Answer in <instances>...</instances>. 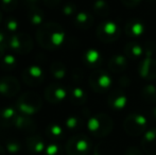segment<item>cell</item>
<instances>
[{"mask_svg":"<svg viewBox=\"0 0 156 155\" xmlns=\"http://www.w3.org/2000/svg\"><path fill=\"white\" fill-rule=\"evenodd\" d=\"M103 56L97 49H88L83 54V62L87 67L98 69L102 64Z\"/></svg>","mask_w":156,"mask_h":155,"instance_id":"obj_17","label":"cell"},{"mask_svg":"<svg viewBox=\"0 0 156 155\" xmlns=\"http://www.w3.org/2000/svg\"><path fill=\"white\" fill-rule=\"evenodd\" d=\"M26 147L30 153L33 155H38L45 152L47 145L39 135H31L26 139Z\"/></svg>","mask_w":156,"mask_h":155,"instance_id":"obj_16","label":"cell"},{"mask_svg":"<svg viewBox=\"0 0 156 155\" xmlns=\"http://www.w3.org/2000/svg\"><path fill=\"white\" fill-rule=\"evenodd\" d=\"M148 121L142 114L133 113L125 118L123 122V129L129 136H139L142 133H146Z\"/></svg>","mask_w":156,"mask_h":155,"instance_id":"obj_7","label":"cell"},{"mask_svg":"<svg viewBox=\"0 0 156 155\" xmlns=\"http://www.w3.org/2000/svg\"><path fill=\"white\" fill-rule=\"evenodd\" d=\"M129 82H131V81H129L127 77H122L119 80V83H120V85H121V86H126V85L129 84Z\"/></svg>","mask_w":156,"mask_h":155,"instance_id":"obj_43","label":"cell"},{"mask_svg":"<svg viewBox=\"0 0 156 155\" xmlns=\"http://www.w3.org/2000/svg\"><path fill=\"white\" fill-rule=\"evenodd\" d=\"M8 49L16 54H28L33 49V41L26 33H15L9 35Z\"/></svg>","mask_w":156,"mask_h":155,"instance_id":"obj_6","label":"cell"},{"mask_svg":"<svg viewBox=\"0 0 156 155\" xmlns=\"http://www.w3.org/2000/svg\"><path fill=\"white\" fill-rule=\"evenodd\" d=\"M97 37L102 43L108 44L116 41L121 35V29L119 25L114 20L106 19L97 27L96 30Z\"/></svg>","mask_w":156,"mask_h":155,"instance_id":"obj_5","label":"cell"},{"mask_svg":"<svg viewBox=\"0 0 156 155\" xmlns=\"http://www.w3.org/2000/svg\"><path fill=\"white\" fill-rule=\"evenodd\" d=\"M68 96V91L63 85L52 83L45 88V98L51 104L62 103Z\"/></svg>","mask_w":156,"mask_h":155,"instance_id":"obj_10","label":"cell"},{"mask_svg":"<svg viewBox=\"0 0 156 155\" xmlns=\"http://www.w3.org/2000/svg\"><path fill=\"white\" fill-rule=\"evenodd\" d=\"M18 28H19V23L17 21V19H15L14 17H9L4 21V29H5V32L9 35H12V34L16 33Z\"/></svg>","mask_w":156,"mask_h":155,"instance_id":"obj_32","label":"cell"},{"mask_svg":"<svg viewBox=\"0 0 156 155\" xmlns=\"http://www.w3.org/2000/svg\"><path fill=\"white\" fill-rule=\"evenodd\" d=\"M156 50V45L155 43H153V41H148V43H146V45H144V54L146 55V58H152V55L154 54Z\"/></svg>","mask_w":156,"mask_h":155,"instance_id":"obj_36","label":"cell"},{"mask_svg":"<svg viewBox=\"0 0 156 155\" xmlns=\"http://www.w3.org/2000/svg\"><path fill=\"white\" fill-rule=\"evenodd\" d=\"M124 155H144V152L137 147H129L125 150Z\"/></svg>","mask_w":156,"mask_h":155,"instance_id":"obj_38","label":"cell"},{"mask_svg":"<svg viewBox=\"0 0 156 155\" xmlns=\"http://www.w3.org/2000/svg\"><path fill=\"white\" fill-rule=\"evenodd\" d=\"M83 119L81 117L76 116V115H71V116L67 117L65 120V128L69 131H76L83 126Z\"/></svg>","mask_w":156,"mask_h":155,"instance_id":"obj_30","label":"cell"},{"mask_svg":"<svg viewBox=\"0 0 156 155\" xmlns=\"http://www.w3.org/2000/svg\"><path fill=\"white\" fill-rule=\"evenodd\" d=\"M124 54L127 60L129 58L132 61H136L144 55V47L136 41L127 43L124 46Z\"/></svg>","mask_w":156,"mask_h":155,"instance_id":"obj_22","label":"cell"},{"mask_svg":"<svg viewBox=\"0 0 156 155\" xmlns=\"http://www.w3.org/2000/svg\"><path fill=\"white\" fill-rule=\"evenodd\" d=\"M93 143L89 137L84 134H78L68 139L65 151L67 155H89Z\"/></svg>","mask_w":156,"mask_h":155,"instance_id":"obj_4","label":"cell"},{"mask_svg":"<svg viewBox=\"0 0 156 155\" xmlns=\"http://www.w3.org/2000/svg\"><path fill=\"white\" fill-rule=\"evenodd\" d=\"M62 12L65 16H73L76 13V5L72 2H68V3L64 4Z\"/></svg>","mask_w":156,"mask_h":155,"instance_id":"obj_35","label":"cell"},{"mask_svg":"<svg viewBox=\"0 0 156 155\" xmlns=\"http://www.w3.org/2000/svg\"><path fill=\"white\" fill-rule=\"evenodd\" d=\"M27 17L29 23L34 27H39V26L44 25L43 23L45 19V14H44V11L41 10L38 6L28 9Z\"/></svg>","mask_w":156,"mask_h":155,"instance_id":"obj_24","label":"cell"},{"mask_svg":"<svg viewBox=\"0 0 156 155\" xmlns=\"http://www.w3.org/2000/svg\"><path fill=\"white\" fill-rule=\"evenodd\" d=\"M94 155H109L108 148L104 143H99L94 149Z\"/></svg>","mask_w":156,"mask_h":155,"instance_id":"obj_37","label":"cell"},{"mask_svg":"<svg viewBox=\"0 0 156 155\" xmlns=\"http://www.w3.org/2000/svg\"><path fill=\"white\" fill-rule=\"evenodd\" d=\"M141 98L148 103H156V87L154 85H146L141 89Z\"/></svg>","mask_w":156,"mask_h":155,"instance_id":"obj_29","label":"cell"},{"mask_svg":"<svg viewBox=\"0 0 156 155\" xmlns=\"http://www.w3.org/2000/svg\"><path fill=\"white\" fill-rule=\"evenodd\" d=\"M142 0H121L122 4L127 8H135L141 3Z\"/></svg>","mask_w":156,"mask_h":155,"instance_id":"obj_39","label":"cell"},{"mask_svg":"<svg viewBox=\"0 0 156 155\" xmlns=\"http://www.w3.org/2000/svg\"><path fill=\"white\" fill-rule=\"evenodd\" d=\"M114 128V122L107 114L99 113L90 117L87 121V129L94 137L102 138L112 132Z\"/></svg>","mask_w":156,"mask_h":155,"instance_id":"obj_2","label":"cell"},{"mask_svg":"<svg viewBox=\"0 0 156 155\" xmlns=\"http://www.w3.org/2000/svg\"><path fill=\"white\" fill-rule=\"evenodd\" d=\"M141 147L147 155H156V128L146 131L141 140Z\"/></svg>","mask_w":156,"mask_h":155,"instance_id":"obj_15","label":"cell"},{"mask_svg":"<svg viewBox=\"0 0 156 155\" xmlns=\"http://www.w3.org/2000/svg\"><path fill=\"white\" fill-rule=\"evenodd\" d=\"M18 115L16 107L8 106L0 111V126L1 128H10L15 123V120Z\"/></svg>","mask_w":156,"mask_h":155,"instance_id":"obj_18","label":"cell"},{"mask_svg":"<svg viewBox=\"0 0 156 155\" xmlns=\"http://www.w3.org/2000/svg\"><path fill=\"white\" fill-rule=\"evenodd\" d=\"M138 73L142 79L152 81L156 79V60L146 58L138 64Z\"/></svg>","mask_w":156,"mask_h":155,"instance_id":"obj_13","label":"cell"},{"mask_svg":"<svg viewBox=\"0 0 156 155\" xmlns=\"http://www.w3.org/2000/svg\"><path fill=\"white\" fill-rule=\"evenodd\" d=\"M23 81L27 86L36 87L41 85L45 80V73L41 66L38 65H30L21 73Z\"/></svg>","mask_w":156,"mask_h":155,"instance_id":"obj_9","label":"cell"},{"mask_svg":"<svg viewBox=\"0 0 156 155\" xmlns=\"http://www.w3.org/2000/svg\"><path fill=\"white\" fill-rule=\"evenodd\" d=\"M69 100L73 105H83L87 101V93L82 87L73 86L69 90Z\"/></svg>","mask_w":156,"mask_h":155,"instance_id":"obj_23","label":"cell"},{"mask_svg":"<svg viewBox=\"0 0 156 155\" xmlns=\"http://www.w3.org/2000/svg\"><path fill=\"white\" fill-rule=\"evenodd\" d=\"M8 49V46L6 45H1L0 46V60L5 55V50Z\"/></svg>","mask_w":156,"mask_h":155,"instance_id":"obj_44","label":"cell"},{"mask_svg":"<svg viewBox=\"0 0 156 155\" xmlns=\"http://www.w3.org/2000/svg\"><path fill=\"white\" fill-rule=\"evenodd\" d=\"M62 0H43L44 4L48 8H55L61 3Z\"/></svg>","mask_w":156,"mask_h":155,"instance_id":"obj_40","label":"cell"},{"mask_svg":"<svg viewBox=\"0 0 156 155\" xmlns=\"http://www.w3.org/2000/svg\"><path fill=\"white\" fill-rule=\"evenodd\" d=\"M0 5L5 12H12L18 6V0H0Z\"/></svg>","mask_w":156,"mask_h":155,"instance_id":"obj_34","label":"cell"},{"mask_svg":"<svg viewBox=\"0 0 156 155\" xmlns=\"http://www.w3.org/2000/svg\"><path fill=\"white\" fill-rule=\"evenodd\" d=\"M94 16L88 12H79L76 14L74 16V19H73V23H74V26H76L78 29H81V30H87L89 28L93 27L94 25Z\"/></svg>","mask_w":156,"mask_h":155,"instance_id":"obj_20","label":"cell"},{"mask_svg":"<svg viewBox=\"0 0 156 155\" xmlns=\"http://www.w3.org/2000/svg\"><path fill=\"white\" fill-rule=\"evenodd\" d=\"M93 10L94 14L100 18H106L109 15V5L105 0H96L93 3Z\"/></svg>","mask_w":156,"mask_h":155,"instance_id":"obj_27","label":"cell"},{"mask_svg":"<svg viewBox=\"0 0 156 155\" xmlns=\"http://www.w3.org/2000/svg\"><path fill=\"white\" fill-rule=\"evenodd\" d=\"M5 149L11 155H17L23 150V145L15 138H10L5 141Z\"/></svg>","mask_w":156,"mask_h":155,"instance_id":"obj_31","label":"cell"},{"mask_svg":"<svg viewBox=\"0 0 156 155\" xmlns=\"http://www.w3.org/2000/svg\"><path fill=\"white\" fill-rule=\"evenodd\" d=\"M50 75L55 80H63L66 77L67 73V68H66L65 64L60 61H54L50 65Z\"/></svg>","mask_w":156,"mask_h":155,"instance_id":"obj_25","label":"cell"},{"mask_svg":"<svg viewBox=\"0 0 156 155\" xmlns=\"http://www.w3.org/2000/svg\"><path fill=\"white\" fill-rule=\"evenodd\" d=\"M1 19H2V13H1V11H0V23H1Z\"/></svg>","mask_w":156,"mask_h":155,"instance_id":"obj_47","label":"cell"},{"mask_svg":"<svg viewBox=\"0 0 156 155\" xmlns=\"http://www.w3.org/2000/svg\"><path fill=\"white\" fill-rule=\"evenodd\" d=\"M17 66V60L16 56L12 53H8L1 58L0 61V67L2 68V70L5 71H12L16 68Z\"/></svg>","mask_w":156,"mask_h":155,"instance_id":"obj_28","label":"cell"},{"mask_svg":"<svg viewBox=\"0 0 156 155\" xmlns=\"http://www.w3.org/2000/svg\"><path fill=\"white\" fill-rule=\"evenodd\" d=\"M66 38L65 30L60 23H47L41 25L36 32V41L43 48L54 50L60 48Z\"/></svg>","mask_w":156,"mask_h":155,"instance_id":"obj_1","label":"cell"},{"mask_svg":"<svg viewBox=\"0 0 156 155\" xmlns=\"http://www.w3.org/2000/svg\"><path fill=\"white\" fill-rule=\"evenodd\" d=\"M44 155H64V149L58 143H50L46 147Z\"/></svg>","mask_w":156,"mask_h":155,"instance_id":"obj_33","label":"cell"},{"mask_svg":"<svg viewBox=\"0 0 156 155\" xmlns=\"http://www.w3.org/2000/svg\"><path fill=\"white\" fill-rule=\"evenodd\" d=\"M147 31V27L141 19L138 18H132L126 23L124 27V32L126 35L131 37H139L144 35Z\"/></svg>","mask_w":156,"mask_h":155,"instance_id":"obj_14","label":"cell"},{"mask_svg":"<svg viewBox=\"0 0 156 155\" xmlns=\"http://www.w3.org/2000/svg\"><path fill=\"white\" fill-rule=\"evenodd\" d=\"M8 37H9V34L6 33L5 31H1V30H0V46L6 45V43H8Z\"/></svg>","mask_w":156,"mask_h":155,"instance_id":"obj_42","label":"cell"},{"mask_svg":"<svg viewBox=\"0 0 156 155\" xmlns=\"http://www.w3.org/2000/svg\"><path fill=\"white\" fill-rule=\"evenodd\" d=\"M20 90V84L14 77L0 78V95L3 97H14Z\"/></svg>","mask_w":156,"mask_h":155,"instance_id":"obj_12","label":"cell"},{"mask_svg":"<svg viewBox=\"0 0 156 155\" xmlns=\"http://www.w3.org/2000/svg\"><path fill=\"white\" fill-rule=\"evenodd\" d=\"M25 5L27 6L28 9L30 8H34V6H38V3L41 0H23Z\"/></svg>","mask_w":156,"mask_h":155,"instance_id":"obj_41","label":"cell"},{"mask_svg":"<svg viewBox=\"0 0 156 155\" xmlns=\"http://www.w3.org/2000/svg\"><path fill=\"white\" fill-rule=\"evenodd\" d=\"M127 103V97L125 95L124 90L121 88H115L109 93L108 97H107V104H108L109 108L115 112H119V111L123 110L126 106Z\"/></svg>","mask_w":156,"mask_h":155,"instance_id":"obj_11","label":"cell"},{"mask_svg":"<svg viewBox=\"0 0 156 155\" xmlns=\"http://www.w3.org/2000/svg\"><path fill=\"white\" fill-rule=\"evenodd\" d=\"M14 126L20 131H25V132H33L36 130V123L31 118V116L19 114V113L16 117V120H15Z\"/></svg>","mask_w":156,"mask_h":155,"instance_id":"obj_21","label":"cell"},{"mask_svg":"<svg viewBox=\"0 0 156 155\" xmlns=\"http://www.w3.org/2000/svg\"><path fill=\"white\" fill-rule=\"evenodd\" d=\"M152 117L156 120V106L152 110Z\"/></svg>","mask_w":156,"mask_h":155,"instance_id":"obj_45","label":"cell"},{"mask_svg":"<svg viewBox=\"0 0 156 155\" xmlns=\"http://www.w3.org/2000/svg\"><path fill=\"white\" fill-rule=\"evenodd\" d=\"M0 155H5V151H4V149L1 146H0Z\"/></svg>","mask_w":156,"mask_h":155,"instance_id":"obj_46","label":"cell"},{"mask_svg":"<svg viewBox=\"0 0 156 155\" xmlns=\"http://www.w3.org/2000/svg\"><path fill=\"white\" fill-rule=\"evenodd\" d=\"M108 69L114 73H121L127 68V58L121 54H115L108 61Z\"/></svg>","mask_w":156,"mask_h":155,"instance_id":"obj_19","label":"cell"},{"mask_svg":"<svg viewBox=\"0 0 156 155\" xmlns=\"http://www.w3.org/2000/svg\"><path fill=\"white\" fill-rule=\"evenodd\" d=\"M89 85L94 93H103L107 91L113 85V78L106 70L96 69L88 79Z\"/></svg>","mask_w":156,"mask_h":155,"instance_id":"obj_8","label":"cell"},{"mask_svg":"<svg viewBox=\"0 0 156 155\" xmlns=\"http://www.w3.org/2000/svg\"><path fill=\"white\" fill-rule=\"evenodd\" d=\"M41 106H43V100L36 93H23L17 99L15 104V107L19 114L28 115V116H32L39 112Z\"/></svg>","mask_w":156,"mask_h":155,"instance_id":"obj_3","label":"cell"},{"mask_svg":"<svg viewBox=\"0 0 156 155\" xmlns=\"http://www.w3.org/2000/svg\"><path fill=\"white\" fill-rule=\"evenodd\" d=\"M65 135V131L60 124L50 123L46 129V136L51 140H60Z\"/></svg>","mask_w":156,"mask_h":155,"instance_id":"obj_26","label":"cell"}]
</instances>
